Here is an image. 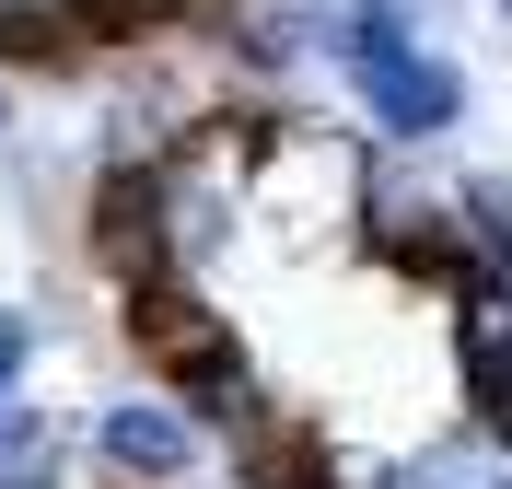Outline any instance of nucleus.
Listing matches in <instances>:
<instances>
[{"mask_svg":"<svg viewBox=\"0 0 512 489\" xmlns=\"http://www.w3.org/2000/svg\"><path fill=\"white\" fill-rule=\"evenodd\" d=\"M443 292H512V187L501 175L454 187V280Z\"/></svg>","mask_w":512,"mask_h":489,"instance_id":"nucleus-4","label":"nucleus"},{"mask_svg":"<svg viewBox=\"0 0 512 489\" xmlns=\"http://www.w3.org/2000/svg\"><path fill=\"white\" fill-rule=\"evenodd\" d=\"M94 455H105V478H128V489H175V478H198L210 431H198L175 396H105L94 408Z\"/></svg>","mask_w":512,"mask_h":489,"instance_id":"nucleus-1","label":"nucleus"},{"mask_svg":"<svg viewBox=\"0 0 512 489\" xmlns=\"http://www.w3.org/2000/svg\"><path fill=\"white\" fill-rule=\"evenodd\" d=\"M222 47H233V70L280 82L303 47H326V0H233V12H222Z\"/></svg>","mask_w":512,"mask_h":489,"instance_id":"nucleus-5","label":"nucleus"},{"mask_svg":"<svg viewBox=\"0 0 512 489\" xmlns=\"http://www.w3.org/2000/svg\"><path fill=\"white\" fill-rule=\"evenodd\" d=\"M350 94H361V117H373V129L396 140V152H431L443 129H466V70H454L443 47H408V59L361 70Z\"/></svg>","mask_w":512,"mask_h":489,"instance_id":"nucleus-2","label":"nucleus"},{"mask_svg":"<svg viewBox=\"0 0 512 489\" xmlns=\"http://www.w3.org/2000/svg\"><path fill=\"white\" fill-rule=\"evenodd\" d=\"M24 466H47V408L35 396H0V478H24Z\"/></svg>","mask_w":512,"mask_h":489,"instance_id":"nucleus-7","label":"nucleus"},{"mask_svg":"<svg viewBox=\"0 0 512 489\" xmlns=\"http://www.w3.org/2000/svg\"><path fill=\"white\" fill-rule=\"evenodd\" d=\"M0 489H70V478H59V466H24V478H0Z\"/></svg>","mask_w":512,"mask_h":489,"instance_id":"nucleus-9","label":"nucleus"},{"mask_svg":"<svg viewBox=\"0 0 512 489\" xmlns=\"http://www.w3.org/2000/svg\"><path fill=\"white\" fill-rule=\"evenodd\" d=\"M501 24H512V0H501Z\"/></svg>","mask_w":512,"mask_h":489,"instance_id":"nucleus-12","label":"nucleus"},{"mask_svg":"<svg viewBox=\"0 0 512 489\" xmlns=\"http://www.w3.org/2000/svg\"><path fill=\"white\" fill-rule=\"evenodd\" d=\"M0 129H12V94H0Z\"/></svg>","mask_w":512,"mask_h":489,"instance_id":"nucleus-11","label":"nucleus"},{"mask_svg":"<svg viewBox=\"0 0 512 489\" xmlns=\"http://www.w3.org/2000/svg\"><path fill=\"white\" fill-rule=\"evenodd\" d=\"M24 361H35V315L0 303V396H24Z\"/></svg>","mask_w":512,"mask_h":489,"instance_id":"nucleus-8","label":"nucleus"},{"mask_svg":"<svg viewBox=\"0 0 512 489\" xmlns=\"http://www.w3.org/2000/svg\"><path fill=\"white\" fill-rule=\"evenodd\" d=\"M326 47H338V70H384V59H408V47H431L419 35V0H326Z\"/></svg>","mask_w":512,"mask_h":489,"instance_id":"nucleus-6","label":"nucleus"},{"mask_svg":"<svg viewBox=\"0 0 512 489\" xmlns=\"http://www.w3.org/2000/svg\"><path fill=\"white\" fill-rule=\"evenodd\" d=\"M152 12H233V0H152Z\"/></svg>","mask_w":512,"mask_h":489,"instance_id":"nucleus-10","label":"nucleus"},{"mask_svg":"<svg viewBox=\"0 0 512 489\" xmlns=\"http://www.w3.org/2000/svg\"><path fill=\"white\" fill-rule=\"evenodd\" d=\"M454 373H466V420L512 431V292H454Z\"/></svg>","mask_w":512,"mask_h":489,"instance_id":"nucleus-3","label":"nucleus"}]
</instances>
